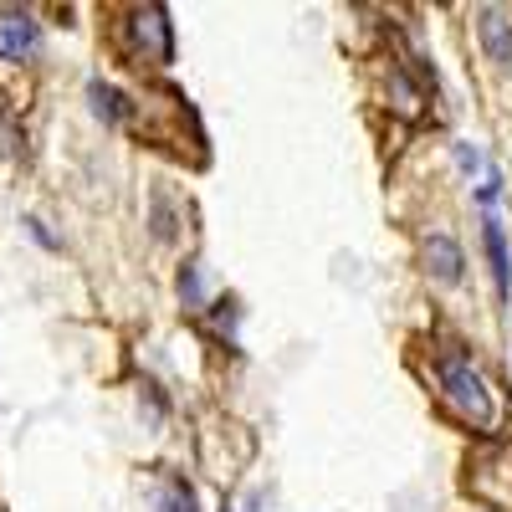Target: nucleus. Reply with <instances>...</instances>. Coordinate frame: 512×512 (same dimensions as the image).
<instances>
[{"instance_id": "1", "label": "nucleus", "mask_w": 512, "mask_h": 512, "mask_svg": "<svg viewBox=\"0 0 512 512\" xmlns=\"http://www.w3.org/2000/svg\"><path fill=\"white\" fill-rule=\"evenodd\" d=\"M436 379H441V395H446V405H451L461 420H472L477 431H487V425L497 420L492 384L482 379V369H477L472 359H466V354L446 349V354L436 359Z\"/></svg>"}, {"instance_id": "2", "label": "nucleus", "mask_w": 512, "mask_h": 512, "mask_svg": "<svg viewBox=\"0 0 512 512\" xmlns=\"http://www.w3.org/2000/svg\"><path fill=\"white\" fill-rule=\"evenodd\" d=\"M128 41L144 62H169L175 57V31H169V16L164 6H139L128 11Z\"/></svg>"}, {"instance_id": "3", "label": "nucleus", "mask_w": 512, "mask_h": 512, "mask_svg": "<svg viewBox=\"0 0 512 512\" xmlns=\"http://www.w3.org/2000/svg\"><path fill=\"white\" fill-rule=\"evenodd\" d=\"M41 52V21L31 11H0V62H31Z\"/></svg>"}, {"instance_id": "4", "label": "nucleus", "mask_w": 512, "mask_h": 512, "mask_svg": "<svg viewBox=\"0 0 512 512\" xmlns=\"http://www.w3.org/2000/svg\"><path fill=\"white\" fill-rule=\"evenodd\" d=\"M482 241H487V262H492L497 297H502V303H512V256H507V236H502V221L497 216L482 221Z\"/></svg>"}, {"instance_id": "5", "label": "nucleus", "mask_w": 512, "mask_h": 512, "mask_svg": "<svg viewBox=\"0 0 512 512\" xmlns=\"http://www.w3.org/2000/svg\"><path fill=\"white\" fill-rule=\"evenodd\" d=\"M477 36H482V47L497 67H512V21L502 11H477Z\"/></svg>"}, {"instance_id": "6", "label": "nucleus", "mask_w": 512, "mask_h": 512, "mask_svg": "<svg viewBox=\"0 0 512 512\" xmlns=\"http://www.w3.org/2000/svg\"><path fill=\"white\" fill-rule=\"evenodd\" d=\"M425 272H431L436 282H461V246L451 241V236H425Z\"/></svg>"}, {"instance_id": "7", "label": "nucleus", "mask_w": 512, "mask_h": 512, "mask_svg": "<svg viewBox=\"0 0 512 512\" xmlns=\"http://www.w3.org/2000/svg\"><path fill=\"white\" fill-rule=\"evenodd\" d=\"M390 98H395V113L400 118H420V108H425V98H420V88L410 82L405 67H390Z\"/></svg>"}, {"instance_id": "8", "label": "nucleus", "mask_w": 512, "mask_h": 512, "mask_svg": "<svg viewBox=\"0 0 512 512\" xmlns=\"http://www.w3.org/2000/svg\"><path fill=\"white\" fill-rule=\"evenodd\" d=\"M88 98H93V113L103 118V123H123V93L118 88H108V82H93V88H88Z\"/></svg>"}, {"instance_id": "9", "label": "nucleus", "mask_w": 512, "mask_h": 512, "mask_svg": "<svg viewBox=\"0 0 512 512\" xmlns=\"http://www.w3.org/2000/svg\"><path fill=\"white\" fill-rule=\"evenodd\" d=\"M159 512H195V492H190V482H164V492H159Z\"/></svg>"}, {"instance_id": "10", "label": "nucleus", "mask_w": 512, "mask_h": 512, "mask_svg": "<svg viewBox=\"0 0 512 512\" xmlns=\"http://www.w3.org/2000/svg\"><path fill=\"white\" fill-rule=\"evenodd\" d=\"M180 297H185L190 308H205V282H200V267L195 262L180 272Z\"/></svg>"}, {"instance_id": "11", "label": "nucleus", "mask_w": 512, "mask_h": 512, "mask_svg": "<svg viewBox=\"0 0 512 512\" xmlns=\"http://www.w3.org/2000/svg\"><path fill=\"white\" fill-rule=\"evenodd\" d=\"M456 164L466 169V175H477V169H482V154H477L472 144H456Z\"/></svg>"}, {"instance_id": "12", "label": "nucleus", "mask_w": 512, "mask_h": 512, "mask_svg": "<svg viewBox=\"0 0 512 512\" xmlns=\"http://www.w3.org/2000/svg\"><path fill=\"white\" fill-rule=\"evenodd\" d=\"M226 512H256V497H251V492H241V497H231V502H226Z\"/></svg>"}]
</instances>
